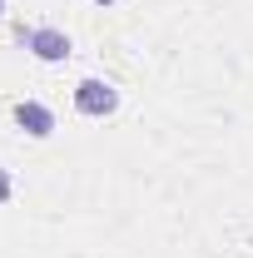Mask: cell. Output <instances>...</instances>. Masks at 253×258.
Instances as JSON below:
<instances>
[{"label": "cell", "instance_id": "cell-1", "mask_svg": "<svg viewBox=\"0 0 253 258\" xmlns=\"http://www.w3.org/2000/svg\"><path fill=\"white\" fill-rule=\"evenodd\" d=\"M114 109H119V90H114L109 80L85 75V80L75 85V114H85V119H109Z\"/></svg>", "mask_w": 253, "mask_h": 258}, {"label": "cell", "instance_id": "cell-2", "mask_svg": "<svg viewBox=\"0 0 253 258\" xmlns=\"http://www.w3.org/2000/svg\"><path fill=\"white\" fill-rule=\"evenodd\" d=\"M20 45H25L40 64H65L75 55V45H70V35H65L60 25H30V30H20Z\"/></svg>", "mask_w": 253, "mask_h": 258}, {"label": "cell", "instance_id": "cell-3", "mask_svg": "<svg viewBox=\"0 0 253 258\" xmlns=\"http://www.w3.org/2000/svg\"><path fill=\"white\" fill-rule=\"evenodd\" d=\"M15 124H20V134H30V139H50L55 134V109L45 99H20L15 104Z\"/></svg>", "mask_w": 253, "mask_h": 258}, {"label": "cell", "instance_id": "cell-4", "mask_svg": "<svg viewBox=\"0 0 253 258\" xmlns=\"http://www.w3.org/2000/svg\"><path fill=\"white\" fill-rule=\"evenodd\" d=\"M15 199V179H10V169L0 164V204H10Z\"/></svg>", "mask_w": 253, "mask_h": 258}, {"label": "cell", "instance_id": "cell-5", "mask_svg": "<svg viewBox=\"0 0 253 258\" xmlns=\"http://www.w3.org/2000/svg\"><path fill=\"white\" fill-rule=\"evenodd\" d=\"M95 5H114V0H95Z\"/></svg>", "mask_w": 253, "mask_h": 258}, {"label": "cell", "instance_id": "cell-6", "mask_svg": "<svg viewBox=\"0 0 253 258\" xmlns=\"http://www.w3.org/2000/svg\"><path fill=\"white\" fill-rule=\"evenodd\" d=\"M0 15H5V0H0Z\"/></svg>", "mask_w": 253, "mask_h": 258}]
</instances>
